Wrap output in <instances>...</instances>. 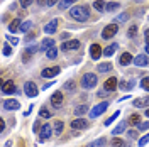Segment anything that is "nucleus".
<instances>
[{
	"mask_svg": "<svg viewBox=\"0 0 149 147\" xmlns=\"http://www.w3.org/2000/svg\"><path fill=\"white\" fill-rule=\"evenodd\" d=\"M70 15L74 20H78V22H85L90 17V9L86 5H76V7H73V9L70 10Z\"/></svg>",
	"mask_w": 149,
	"mask_h": 147,
	"instance_id": "1",
	"label": "nucleus"
},
{
	"mask_svg": "<svg viewBox=\"0 0 149 147\" xmlns=\"http://www.w3.org/2000/svg\"><path fill=\"white\" fill-rule=\"evenodd\" d=\"M81 86H83L85 90H90V88H93L95 85H97V76L93 73H85L83 76H81Z\"/></svg>",
	"mask_w": 149,
	"mask_h": 147,
	"instance_id": "2",
	"label": "nucleus"
},
{
	"mask_svg": "<svg viewBox=\"0 0 149 147\" xmlns=\"http://www.w3.org/2000/svg\"><path fill=\"white\" fill-rule=\"evenodd\" d=\"M107 108H109V101H102V103H98L97 107H93L92 110H90V117H92V119H97V117H100Z\"/></svg>",
	"mask_w": 149,
	"mask_h": 147,
	"instance_id": "3",
	"label": "nucleus"
},
{
	"mask_svg": "<svg viewBox=\"0 0 149 147\" xmlns=\"http://www.w3.org/2000/svg\"><path fill=\"white\" fill-rule=\"evenodd\" d=\"M117 31H119V26H117V24H109V26H105V29L102 31V37L103 39H112V37L117 34Z\"/></svg>",
	"mask_w": 149,
	"mask_h": 147,
	"instance_id": "4",
	"label": "nucleus"
},
{
	"mask_svg": "<svg viewBox=\"0 0 149 147\" xmlns=\"http://www.w3.org/2000/svg\"><path fill=\"white\" fill-rule=\"evenodd\" d=\"M80 47V41L78 39H70V41H65L63 44H61V51H74V49H78Z\"/></svg>",
	"mask_w": 149,
	"mask_h": 147,
	"instance_id": "5",
	"label": "nucleus"
},
{
	"mask_svg": "<svg viewBox=\"0 0 149 147\" xmlns=\"http://www.w3.org/2000/svg\"><path fill=\"white\" fill-rule=\"evenodd\" d=\"M24 93L27 95L29 98H34V96H37V86H36V83H32V81H27L26 85H24Z\"/></svg>",
	"mask_w": 149,
	"mask_h": 147,
	"instance_id": "6",
	"label": "nucleus"
},
{
	"mask_svg": "<svg viewBox=\"0 0 149 147\" xmlns=\"http://www.w3.org/2000/svg\"><path fill=\"white\" fill-rule=\"evenodd\" d=\"M59 66H53V68H46V69H42V73H41V76L42 78H54V76H58L59 74Z\"/></svg>",
	"mask_w": 149,
	"mask_h": 147,
	"instance_id": "7",
	"label": "nucleus"
},
{
	"mask_svg": "<svg viewBox=\"0 0 149 147\" xmlns=\"http://www.w3.org/2000/svg\"><path fill=\"white\" fill-rule=\"evenodd\" d=\"M14 92H15V83L12 81V80L2 83V93L3 95H10V93H14Z\"/></svg>",
	"mask_w": 149,
	"mask_h": 147,
	"instance_id": "8",
	"label": "nucleus"
},
{
	"mask_svg": "<svg viewBox=\"0 0 149 147\" xmlns=\"http://www.w3.org/2000/svg\"><path fill=\"white\" fill-rule=\"evenodd\" d=\"M119 86V81H117V78H109V80H105V83H103V88H105V92H113L115 88Z\"/></svg>",
	"mask_w": 149,
	"mask_h": 147,
	"instance_id": "9",
	"label": "nucleus"
},
{
	"mask_svg": "<svg viewBox=\"0 0 149 147\" xmlns=\"http://www.w3.org/2000/svg\"><path fill=\"white\" fill-rule=\"evenodd\" d=\"M132 63H134V66H137V68H144V66L149 64V59H148V56L146 54H139V56L134 58Z\"/></svg>",
	"mask_w": 149,
	"mask_h": 147,
	"instance_id": "10",
	"label": "nucleus"
},
{
	"mask_svg": "<svg viewBox=\"0 0 149 147\" xmlns=\"http://www.w3.org/2000/svg\"><path fill=\"white\" fill-rule=\"evenodd\" d=\"M134 86H136V81H134V80H120V83H119V88L124 90V92L134 90Z\"/></svg>",
	"mask_w": 149,
	"mask_h": 147,
	"instance_id": "11",
	"label": "nucleus"
},
{
	"mask_svg": "<svg viewBox=\"0 0 149 147\" xmlns=\"http://www.w3.org/2000/svg\"><path fill=\"white\" fill-rule=\"evenodd\" d=\"M2 105H3L5 110H19V108H20V103H19L17 100H3Z\"/></svg>",
	"mask_w": 149,
	"mask_h": 147,
	"instance_id": "12",
	"label": "nucleus"
},
{
	"mask_svg": "<svg viewBox=\"0 0 149 147\" xmlns=\"http://www.w3.org/2000/svg\"><path fill=\"white\" fill-rule=\"evenodd\" d=\"M86 127H88V122L83 120L81 117L71 122V129H74V130H83V129H86Z\"/></svg>",
	"mask_w": 149,
	"mask_h": 147,
	"instance_id": "13",
	"label": "nucleus"
},
{
	"mask_svg": "<svg viewBox=\"0 0 149 147\" xmlns=\"http://www.w3.org/2000/svg\"><path fill=\"white\" fill-rule=\"evenodd\" d=\"M58 24H59V20H58V19H53L51 22H47L46 26H44V32H46V34H53V32H56Z\"/></svg>",
	"mask_w": 149,
	"mask_h": 147,
	"instance_id": "14",
	"label": "nucleus"
},
{
	"mask_svg": "<svg viewBox=\"0 0 149 147\" xmlns=\"http://www.w3.org/2000/svg\"><path fill=\"white\" fill-rule=\"evenodd\" d=\"M102 54H103V51L98 44H92V46H90V56H92L93 59H98Z\"/></svg>",
	"mask_w": 149,
	"mask_h": 147,
	"instance_id": "15",
	"label": "nucleus"
},
{
	"mask_svg": "<svg viewBox=\"0 0 149 147\" xmlns=\"http://www.w3.org/2000/svg\"><path fill=\"white\" fill-rule=\"evenodd\" d=\"M51 47H54V39H44V41L41 42V46H39V51L47 53Z\"/></svg>",
	"mask_w": 149,
	"mask_h": 147,
	"instance_id": "16",
	"label": "nucleus"
},
{
	"mask_svg": "<svg viewBox=\"0 0 149 147\" xmlns=\"http://www.w3.org/2000/svg\"><path fill=\"white\" fill-rule=\"evenodd\" d=\"M51 134H53V127L46 123V125H42V129H41V140H46V139L51 137Z\"/></svg>",
	"mask_w": 149,
	"mask_h": 147,
	"instance_id": "17",
	"label": "nucleus"
},
{
	"mask_svg": "<svg viewBox=\"0 0 149 147\" xmlns=\"http://www.w3.org/2000/svg\"><path fill=\"white\" fill-rule=\"evenodd\" d=\"M51 103H53V107H59V105L63 103V93L61 92H54L53 93V96H51Z\"/></svg>",
	"mask_w": 149,
	"mask_h": 147,
	"instance_id": "18",
	"label": "nucleus"
},
{
	"mask_svg": "<svg viewBox=\"0 0 149 147\" xmlns=\"http://www.w3.org/2000/svg\"><path fill=\"white\" fill-rule=\"evenodd\" d=\"M134 61V58H132V54L130 53H122V56L119 58V63H120V66H127L129 63H132Z\"/></svg>",
	"mask_w": 149,
	"mask_h": 147,
	"instance_id": "19",
	"label": "nucleus"
},
{
	"mask_svg": "<svg viewBox=\"0 0 149 147\" xmlns=\"http://www.w3.org/2000/svg\"><path fill=\"white\" fill-rule=\"evenodd\" d=\"M134 107H137V108H144V107H149V96L136 98V100H134Z\"/></svg>",
	"mask_w": 149,
	"mask_h": 147,
	"instance_id": "20",
	"label": "nucleus"
},
{
	"mask_svg": "<svg viewBox=\"0 0 149 147\" xmlns=\"http://www.w3.org/2000/svg\"><path fill=\"white\" fill-rule=\"evenodd\" d=\"M20 26H22L20 19H14V20L9 24V31L10 32H17V31H20Z\"/></svg>",
	"mask_w": 149,
	"mask_h": 147,
	"instance_id": "21",
	"label": "nucleus"
},
{
	"mask_svg": "<svg viewBox=\"0 0 149 147\" xmlns=\"http://www.w3.org/2000/svg\"><path fill=\"white\" fill-rule=\"evenodd\" d=\"M63 127H65V123H63L61 120H54V123H53V130H54L56 135H59V134L63 132Z\"/></svg>",
	"mask_w": 149,
	"mask_h": 147,
	"instance_id": "22",
	"label": "nucleus"
},
{
	"mask_svg": "<svg viewBox=\"0 0 149 147\" xmlns=\"http://www.w3.org/2000/svg\"><path fill=\"white\" fill-rule=\"evenodd\" d=\"M117 44H110V46L109 47H105V49H103V56H107V58H110V56H113V53H115V51H117Z\"/></svg>",
	"mask_w": 149,
	"mask_h": 147,
	"instance_id": "23",
	"label": "nucleus"
},
{
	"mask_svg": "<svg viewBox=\"0 0 149 147\" xmlns=\"http://www.w3.org/2000/svg\"><path fill=\"white\" fill-rule=\"evenodd\" d=\"M125 125H127V122H120V123H119V125H117V127H115V129L112 130V134H113V135H115V137H117V135H119V134H122V132H124V130H125Z\"/></svg>",
	"mask_w": 149,
	"mask_h": 147,
	"instance_id": "24",
	"label": "nucleus"
},
{
	"mask_svg": "<svg viewBox=\"0 0 149 147\" xmlns=\"http://www.w3.org/2000/svg\"><path fill=\"white\" fill-rule=\"evenodd\" d=\"M86 112H88V107H86V105H80V107L74 108V115H76V117H81Z\"/></svg>",
	"mask_w": 149,
	"mask_h": 147,
	"instance_id": "25",
	"label": "nucleus"
},
{
	"mask_svg": "<svg viewBox=\"0 0 149 147\" xmlns=\"http://www.w3.org/2000/svg\"><path fill=\"white\" fill-rule=\"evenodd\" d=\"M112 146H115V147H129L122 139H119V137H113L112 139Z\"/></svg>",
	"mask_w": 149,
	"mask_h": 147,
	"instance_id": "26",
	"label": "nucleus"
},
{
	"mask_svg": "<svg viewBox=\"0 0 149 147\" xmlns=\"http://www.w3.org/2000/svg\"><path fill=\"white\" fill-rule=\"evenodd\" d=\"M105 5H107V3H105L103 0H97V2L93 3V9L98 10V12H102V10H105Z\"/></svg>",
	"mask_w": 149,
	"mask_h": 147,
	"instance_id": "27",
	"label": "nucleus"
},
{
	"mask_svg": "<svg viewBox=\"0 0 149 147\" xmlns=\"http://www.w3.org/2000/svg\"><path fill=\"white\" fill-rule=\"evenodd\" d=\"M105 144H107V140L102 137V139H97V140H93V142H92L88 147H103Z\"/></svg>",
	"mask_w": 149,
	"mask_h": 147,
	"instance_id": "28",
	"label": "nucleus"
},
{
	"mask_svg": "<svg viewBox=\"0 0 149 147\" xmlns=\"http://www.w3.org/2000/svg\"><path fill=\"white\" fill-rule=\"evenodd\" d=\"M65 90L66 92H70V93H73L74 90H76V83L71 80V81H68V83H65Z\"/></svg>",
	"mask_w": 149,
	"mask_h": 147,
	"instance_id": "29",
	"label": "nucleus"
},
{
	"mask_svg": "<svg viewBox=\"0 0 149 147\" xmlns=\"http://www.w3.org/2000/svg\"><path fill=\"white\" fill-rule=\"evenodd\" d=\"M110 69H112L110 63H102V64H98V71H100V73H107V71H110Z\"/></svg>",
	"mask_w": 149,
	"mask_h": 147,
	"instance_id": "30",
	"label": "nucleus"
},
{
	"mask_svg": "<svg viewBox=\"0 0 149 147\" xmlns=\"http://www.w3.org/2000/svg\"><path fill=\"white\" fill-rule=\"evenodd\" d=\"M139 120H141V117L137 115V113H132V115L129 117V123H132V125H139L141 123Z\"/></svg>",
	"mask_w": 149,
	"mask_h": 147,
	"instance_id": "31",
	"label": "nucleus"
},
{
	"mask_svg": "<svg viewBox=\"0 0 149 147\" xmlns=\"http://www.w3.org/2000/svg\"><path fill=\"white\" fill-rule=\"evenodd\" d=\"M119 7H120V5H119L117 2H110V3L105 5V10H107V12H112V10H117Z\"/></svg>",
	"mask_w": 149,
	"mask_h": 147,
	"instance_id": "32",
	"label": "nucleus"
},
{
	"mask_svg": "<svg viewBox=\"0 0 149 147\" xmlns=\"http://www.w3.org/2000/svg\"><path fill=\"white\" fill-rule=\"evenodd\" d=\"M119 115H120V112H115V113H113L112 117H109V119H107L105 122H103V125H105V127H109V125H110L112 122H113V120H115L117 117H119Z\"/></svg>",
	"mask_w": 149,
	"mask_h": 147,
	"instance_id": "33",
	"label": "nucleus"
},
{
	"mask_svg": "<svg viewBox=\"0 0 149 147\" xmlns=\"http://www.w3.org/2000/svg\"><path fill=\"white\" fill-rule=\"evenodd\" d=\"M141 86H142V90L149 92V76H144V78L141 80Z\"/></svg>",
	"mask_w": 149,
	"mask_h": 147,
	"instance_id": "34",
	"label": "nucleus"
},
{
	"mask_svg": "<svg viewBox=\"0 0 149 147\" xmlns=\"http://www.w3.org/2000/svg\"><path fill=\"white\" fill-rule=\"evenodd\" d=\"M46 56L49 58V59H54L56 56H58V49H56V47H51V49L46 53Z\"/></svg>",
	"mask_w": 149,
	"mask_h": 147,
	"instance_id": "35",
	"label": "nucleus"
},
{
	"mask_svg": "<svg viewBox=\"0 0 149 147\" xmlns=\"http://www.w3.org/2000/svg\"><path fill=\"white\" fill-rule=\"evenodd\" d=\"M31 26H32V22H31V20H26V22H22L20 31H22V32H27L29 29H31Z\"/></svg>",
	"mask_w": 149,
	"mask_h": 147,
	"instance_id": "36",
	"label": "nucleus"
},
{
	"mask_svg": "<svg viewBox=\"0 0 149 147\" xmlns=\"http://www.w3.org/2000/svg\"><path fill=\"white\" fill-rule=\"evenodd\" d=\"M2 53H3V56H10L12 54V47H10L9 44H3V46H2Z\"/></svg>",
	"mask_w": 149,
	"mask_h": 147,
	"instance_id": "37",
	"label": "nucleus"
},
{
	"mask_svg": "<svg viewBox=\"0 0 149 147\" xmlns=\"http://www.w3.org/2000/svg\"><path fill=\"white\" fill-rule=\"evenodd\" d=\"M58 5H59V9H61V10H65V9H68V7L71 5V2H70V0H61Z\"/></svg>",
	"mask_w": 149,
	"mask_h": 147,
	"instance_id": "38",
	"label": "nucleus"
},
{
	"mask_svg": "<svg viewBox=\"0 0 149 147\" xmlns=\"http://www.w3.org/2000/svg\"><path fill=\"white\" fill-rule=\"evenodd\" d=\"M39 117H42V119H51V113H49L46 108H42V110H39Z\"/></svg>",
	"mask_w": 149,
	"mask_h": 147,
	"instance_id": "39",
	"label": "nucleus"
},
{
	"mask_svg": "<svg viewBox=\"0 0 149 147\" xmlns=\"http://www.w3.org/2000/svg\"><path fill=\"white\" fill-rule=\"evenodd\" d=\"M136 34H137V26H132V27L127 31V36H129V37H134Z\"/></svg>",
	"mask_w": 149,
	"mask_h": 147,
	"instance_id": "40",
	"label": "nucleus"
},
{
	"mask_svg": "<svg viewBox=\"0 0 149 147\" xmlns=\"http://www.w3.org/2000/svg\"><path fill=\"white\" fill-rule=\"evenodd\" d=\"M127 19H129L127 14H120V15H117V17H115V22H125Z\"/></svg>",
	"mask_w": 149,
	"mask_h": 147,
	"instance_id": "41",
	"label": "nucleus"
},
{
	"mask_svg": "<svg viewBox=\"0 0 149 147\" xmlns=\"http://www.w3.org/2000/svg\"><path fill=\"white\" fill-rule=\"evenodd\" d=\"M148 142H149V134H148V135H144V137L139 140V147H144Z\"/></svg>",
	"mask_w": 149,
	"mask_h": 147,
	"instance_id": "42",
	"label": "nucleus"
},
{
	"mask_svg": "<svg viewBox=\"0 0 149 147\" xmlns=\"http://www.w3.org/2000/svg\"><path fill=\"white\" fill-rule=\"evenodd\" d=\"M7 39H9V42H10V44H12V46H17V44H19V39H17V37L7 36Z\"/></svg>",
	"mask_w": 149,
	"mask_h": 147,
	"instance_id": "43",
	"label": "nucleus"
},
{
	"mask_svg": "<svg viewBox=\"0 0 149 147\" xmlns=\"http://www.w3.org/2000/svg\"><path fill=\"white\" fill-rule=\"evenodd\" d=\"M32 2H34V0H19V3H20V5H22L24 9H26V7H29V5H31Z\"/></svg>",
	"mask_w": 149,
	"mask_h": 147,
	"instance_id": "44",
	"label": "nucleus"
},
{
	"mask_svg": "<svg viewBox=\"0 0 149 147\" xmlns=\"http://www.w3.org/2000/svg\"><path fill=\"white\" fill-rule=\"evenodd\" d=\"M137 127H139L141 130H148V129H149V122H141Z\"/></svg>",
	"mask_w": 149,
	"mask_h": 147,
	"instance_id": "45",
	"label": "nucleus"
},
{
	"mask_svg": "<svg viewBox=\"0 0 149 147\" xmlns=\"http://www.w3.org/2000/svg\"><path fill=\"white\" fill-rule=\"evenodd\" d=\"M0 129H2V134L5 132V120L3 119H0Z\"/></svg>",
	"mask_w": 149,
	"mask_h": 147,
	"instance_id": "46",
	"label": "nucleus"
},
{
	"mask_svg": "<svg viewBox=\"0 0 149 147\" xmlns=\"http://www.w3.org/2000/svg\"><path fill=\"white\" fill-rule=\"evenodd\" d=\"M129 137L130 139H136V137H137V132H136V130H130V132H129Z\"/></svg>",
	"mask_w": 149,
	"mask_h": 147,
	"instance_id": "47",
	"label": "nucleus"
},
{
	"mask_svg": "<svg viewBox=\"0 0 149 147\" xmlns=\"http://www.w3.org/2000/svg\"><path fill=\"white\" fill-rule=\"evenodd\" d=\"M61 0H47V5H56V3H59Z\"/></svg>",
	"mask_w": 149,
	"mask_h": 147,
	"instance_id": "48",
	"label": "nucleus"
},
{
	"mask_svg": "<svg viewBox=\"0 0 149 147\" xmlns=\"http://www.w3.org/2000/svg\"><path fill=\"white\" fill-rule=\"evenodd\" d=\"M144 37H146V44H149V29H146V32H144Z\"/></svg>",
	"mask_w": 149,
	"mask_h": 147,
	"instance_id": "49",
	"label": "nucleus"
},
{
	"mask_svg": "<svg viewBox=\"0 0 149 147\" xmlns=\"http://www.w3.org/2000/svg\"><path fill=\"white\" fill-rule=\"evenodd\" d=\"M44 3H47V2H44V0H37V5H44Z\"/></svg>",
	"mask_w": 149,
	"mask_h": 147,
	"instance_id": "50",
	"label": "nucleus"
},
{
	"mask_svg": "<svg viewBox=\"0 0 149 147\" xmlns=\"http://www.w3.org/2000/svg\"><path fill=\"white\" fill-rule=\"evenodd\" d=\"M146 53L149 54V44H146Z\"/></svg>",
	"mask_w": 149,
	"mask_h": 147,
	"instance_id": "51",
	"label": "nucleus"
},
{
	"mask_svg": "<svg viewBox=\"0 0 149 147\" xmlns=\"http://www.w3.org/2000/svg\"><path fill=\"white\" fill-rule=\"evenodd\" d=\"M146 115H148V119H149V108H148V110H146Z\"/></svg>",
	"mask_w": 149,
	"mask_h": 147,
	"instance_id": "52",
	"label": "nucleus"
},
{
	"mask_svg": "<svg viewBox=\"0 0 149 147\" xmlns=\"http://www.w3.org/2000/svg\"><path fill=\"white\" fill-rule=\"evenodd\" d=\"M70 2H71V3H73V2H76V0H70Z\"/></svg>",
	"mask_w": 149,
	"mask_h": 147,
	"instance_id": "53",
	"label": "nucleus"
}]
</instances>
